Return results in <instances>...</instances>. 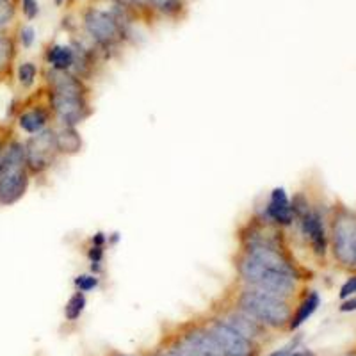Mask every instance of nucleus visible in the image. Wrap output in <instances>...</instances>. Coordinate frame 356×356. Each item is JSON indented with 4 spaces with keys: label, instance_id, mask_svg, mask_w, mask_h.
Masks as SVG:
<instances>
[{
    "label": "nucleus",
    "instance_id": "3",
    "mask_svg": "<svg viewBox=\"0 0 356 356\" xmlns=\"http://www.w3.org/2000/svg\"><path fill=\"white\" fill-rule=\"evenodd\" d=\"M221 294L227 296L228 300L239 305L246 312H250L251 316L260 321L271 332H287L292 312L296 307V303H292V301L251 289L248 285L239 284L237 280H232Z\"/></svg>",
    "mask_w": 356,
    "mask_h": 356
},
{
    "label": "nucleus",
    "instance_id": "30",
    "mask_svg": "<svg viewBox=\"0 0 356 356\" xmlns=\"http://www.w3.org/2000/svg\"><path fill=\"white\" fill-rule=\"evenodd\" d=\"M106 356H139V355H130V353L118 351V349H109V351L106 353Z\"/></svg>",
    "mask_w": 356,
    "mask_h": 356
},
{
    "label": "nucleus",
    "instance_id": "23",
    "mask_svg": "<svg viewBox=\"0 0 356 356\" xmlns=\"http://www.w3.org/2000/svg\"><path fill=\"white\" fill-rule=\"evenodd\" d=\"M17 9L11 4V0H0V27L11 24L15 20Z\"/></svg>",
    "mask_w": 356,
    "mask_h": 356
},
{
    "label": "nucleus",
    "instance_id": "26",
    "mask_svg": "<svg viewBox=\"0 0 356 356\" xmlns=\"http://www.w3.org/2000/svg\"><path fill=\"white\" fill-rule=\"evenodd\" d=\"M356 294V275H351L348 280L344 282V285L340 287V292H339V298L342 301L348 300V298H351V296Z\"/></svg>",
    "mask_w": 356,
    "mask_h": 356
},
{
    "label": "nucleus",
    "instance_id": "2",
    "mask_svg": "<svg viewBox=\"0 0 356 356\" xmlns=\"http://www.w3.org/2000/svg\"><path fill=\"white\" fill-rule=\"evenodd\" d=\"M230 264L232 269H234V280H237L239 284L273 294L276 298H282V300L292 301V303H298V300L301 298V282L292 278L291 275H285V273L264 266L262 262L255 260L244 251L237 250V248L232 253Z\"/></svg>",
    "mask_w": 356,
    "mask_h": 356
},
{
    "label": "nucleus",
    "instance_id": "33",
    "mask_svg": "<svg viewBox=\"0 0 356 356\" xmlns=\"http://www.w3.org/2000/svg\"><path fill=\"white\" fill-rule=\"evenodd\" d=\"M54 2H56V6H63L66 2V0H54Z\"/></svg>",
    "mask_w": 356,
    "mask_h": 356
},
{
    "label": "nucleus",
    "instance_id": "11",
    "mask_svg": "<svg viewBox=\"0 0 356 356\" xmlns=\"http://www.w3.org/2000/svg\"><path fill=\"white\" fill-rule=\"evenodd\" d=\"M17 123L22 132H25L27 136H34V134L54 125V114L49 106V100H47V95H44L43 86L33 97L27 98L25 104H22L17 114Z\"/></svg>",
    "mask_w": 356,
    "mask_h": 356
},
{
    "label": "nucleus",
    "instance_id": "9",
    "mask_svg": "<svg viewBox=\"0 0 356 356\" xmlns=\"http://www.w3.org/2000/svg\"><path fill=\"white\" fill-rule=\"evenodd\" d=\"M56 127H81L95 114L93 98L61 97L44 89Z\"/></svg>",
    "mask_w": 356,
    "mask_h": 356
},
{
    "label": "nucleus",
    "instance_id": "1",
    "mask_svg": "<svg viewBox=\"0 0 356 356\" xmlns=\"http://www.w3.org/2000/svg\"><path fill=\"white\" fill-rule=\"evenodd\" d=\"M86 38L109 63L122 56L123 49L132 41V13L123 6L114 4L113 9L89 8L82 18Z\"/></svg>",
    "mask_w": 356,
    "mask_h": 356
},
{
    "label": "nucleus",
    "instance_id": "27",
    "mask_svg": "<svg viewBox=\"0 0 356 356\" xmlns=\"http://www.w3.org/2000/svg\"><path fill=\"white\" fill-rule=\"evenodd\" d=\"M22 11L27 20H34L40 15V4L38 0H22Z\"/></svg>",
    "mask_w": 356,
    "mask_h": 356
},
{
    "label": "nucleus",
    "instance_id": "28",
    "mask_svg": "<svg viewBox=\"0 0 356 356\" xmlns=\"http://www.w3.org/2000/svg\"><path fill=\"white\" fill-rule=\"evenodd\" d=\"M340 312H344V314H349V312H355L356 310V294L351 296V298H348V300H344L342 303H340Z\"/></svg>",
    "mask_w": 356,
    "mask_h": 356
},
{
    "label": "nucleus",
    "instance_id": "16",
    "mask_svg": "<svg viewBox=\"0 0 356 356\" xmlns=\"http://www.w3.org/2000/svg\"><path fill=\"white\" fill-rule=\"evenodd\" d=\"M44 63L49 68L61 70V72H72L73 63H75V52L72 44L52 43L44 50Z\"/></svg>",
    "mask_w": 356,
    "mask_h": 356
},
{
    "label": "nucleus",
    "instance_id": "25",
    "mask_svg": "<svg viewBox=\"0 0 356 356\" xmlns=\"http://www.w3.org/2000/svg\"><path fill=\"white\" fill-rule=\"evenodd\" d=\"M18 40L24 49H31L36 41V31H34L33 25H24L20 29V34H18Z\"/></svg>",
    "mask_w": 356,
    "mask_h": 356
},
{
    "label": "nucleus",
    "instance_id": "4",
    "mask_svg": "<svg viewBox=\"0 0 356 356\" xmlns=\"http://www.w3.org/2000/svg\"><path fill=\"white\" fill-rule=\"evenodd\" d=\"M328 241L333 262L342 271H356V211L337 202L328 212Z\"/></svg>",
    "mask_w": 356,
    "mask_h": 356
},
{
    "label": "nucleus",
    "instance_id": "19",
    "mask_svg": "<svg viewBox=\"0 0 356 356\" xmlns=\"http://www.w3.org/2000/svg\"><path fill=\"white\" fill-rule=\"evenodd\" d=\"M86 307H88V298H86L84 292L73 291V294L65 303V310H63L66 323H77L86 312Z\"/></svg>",
    "mask_w": 356,
    "mask_h": 356
},
{
    "label": "nucleus",
    "instance_id": "8",
    "mask_svg": "<svg viewBox=\"0 0 356 356\" xmlns=\"http://www.w3.org/2000/svg\"><path fill=\"white\" fill-rule=\"evenodd\" d=\"M200 316H202L203 323H205V326L209 328V332L212 333V337L218 340V344L221 346L222 351L227 353L228 356L262 355V344H259L255 340L248 339V337L241 335L239 332H235L234 328H230L228 324H225L221 319H218V317L209 314V312H203Z\"/></svg>",
    "mask_w": 356,
    "mask_h": 356
},
{
    "label": "nucleus",
    "instance_id": "35",
    "mask_svg": "<svg viewBox=\"0 0 356 356\" xmlns=\"http://www.w3.org/2000/svg\"><path fill=\"white\" fill-rule=\"evenodd\" d=\"M91 356H95V355H91Z\"/></svg>",
    "mask_w": 356,
    "mask_h": 356
},
{
    "label": "nucleus",
    "instance_id": "5",
    "mask_svg": "<svg viewBox=\"0 0 356 356\" xmlns=\"http://www.w3.org/2000/svg\"><path fill=\"white\" fill-rule=\"evenodd\" d=\"M33 177L25 164V146L18 136H13L0 170V207H13L25 198Z\"/></svg>",
    "mask_w": 356,
    "mask_h": 356
},
{
    "label": "nucleus",
    "instance_id": "22",
    "mask_svg": "<svg viewBox=\"0 0 356 356\" xmlns=\"http://www.w3.org/2000/svg\"><path fill=\"white\" fill-rule=\"evenodd\" d=\"M300 342L301 339L291 340L287 346H284V348L278 349V351L271 353L269 356H316V353H312L310 349L301 348Z\"/></svg>",
    "mask_w": 356,
    "mask_h": 356
},
{
    "label": "nucleus",
    "instance_id": "7",
    "mask_svg": "<svg viewBox=\"0 0 356 356\" xmlns=\"http://www.w3.org/2000/svg\"><path fill=\"white\" fill-rule=\"evenodd\" d=\"M207 312L218 317V319H221L225 324H228L235 332H239L241 335L248 337V339L255 340L259 344L264 346L267 340L271 339V330L266 328L260 321H257L255 317L251 316L250 312H246L239 305H235L234 301L228 300L227 296L219 294L218 298H214Z\"/></svg>",
    "mask_w": 356,
    "mask_h": 356
},
{
    "label": "nucleus",
    "instance_id": "15",
    "mask_svg": "<svg viewBox=\"0 0 356 356\" xmlns=\"http://www.w3.org/2000/svg\"><path fill=\"white\" fill-rule=\"evenodd\" d=\"M319 305H321L319 292L316 291L305 292L300 300H298V303H296L287 332H296V330H300L301 326H303V324L307 323L314 314H316Z\"/></svg>",
    "mask_w": 356,
    "mask_h": 356
},
{
    "label": "nucleus",
    "instance_id": "18",
    "mask_svg": "<svg viewBox=\"0 0 356 356\" xmlns=\"http://www.w3.org/2000/svg\"><path fill=\"white\" fill-rule=\"evenodd\" d=\"M17 57V43L11 36L0 40V81H11L13 65Z\"/></svg>",
    "mask_w": 356,
    "mask_h": 356
},
{
    "label": "nucleus",
    "instance_id": "29",
    "mask_svg": "<svg viewBox=\"0 0 356 356\" xmlns=\"http://www.w3.org/2000/svg\"><path fill=\"white\" fill-rule=\"evenodd\" d=\"M139 356H164V355H162L161 348H159V346H155V348L145 349V351H141V353H139Z\"/></svg>",
    "mask_w": 356,
    "mask_h": 356
},
{
    "label": "nucleus",
    "instance_id": "24",
    "mask_svg": "<svg viewBox=\"0 0 356 356\" xmlns=\"http://www.w3.org/2000/svg\"><path fill=\"white\" fill-rule=\"evenodd\" d=\"M13 136H15V132H13L11 125L2 127V130H0V170H2V166H4L6 152H8V145L13 139Z\"/></svg>",
    "mask_w": 356,
    "mask_h": 356
},
{
    "label": "nucleus",
    "instance_id": "32",
    "mask_svg": "<svg viewBox=\"0 0 356 356\" xmlns=\"http://www.w3.org/2000/svg\"><path fill=\"white\" fill-rule=\"evenodd\" d=\"M344 356H356V349H353V351H349V353H346Z\"/></svg>",
    "mask_w": 356,
    "mask_h": 356
},
{
    "label": "nucleus",
    "instance_id": "31",
    "mask_svg": "<svg viewBox=\"0 0 356 356\" xmlns=\"http://www.w3.org/2000/svg\"><path fill=\"white\" fill-rule=\"evenodd\" d=\"M6 36H8V33L4 31V27H0V40H2V38H6Z\"/></svg>",
    "mask_w": 356,
    "mask_h": 356
},
{
    "label": "nucleus",
    "instance_id": "6",
    "mask_svg": "<svg viewBox=\"0 0 356 356\" xmlns=\"http://www.w3.org/2000/svg\"><path fill=\"white\" fill-rule=\"evenodd\" d=\"M25 146V164L33 177V180L41 182L50 177L57 164L63 161V157L57 152L56 145V127L41 130L34 136H27L24 139Z\"/></svg>",
    "mask_w": 356,
    "mask_h": 356
},
{
    "label": "nucleus",
    "instance_id": "17",
    "mask_svg": "<svg viewBox=\"0 0 356 356\" xmlns=\"http://www.w3.org/2000/svg\"><path fill=\"white\" fill-rule=\"evenodd\" d=\"M157 346L161 348L164 356H198L182 339H180V337H178L175 326H168L166 332L162 333Z\"/></svg>",
    "mask_w": 356,
    "mask_h": 356
},
{
    "label": "nucleus",
    "instance_id": "20",
    "mask_svg": "<svg viewBox=\"0 0 356 356\" xmlns=\"http://www.w3.org/2000/svg\"><path fill=\"white\" fill-rule=\"evenodd\" d=\"M38 77H40V68L34 61H24L17 68V81L24 91H29L36 86Z\"/></svg>",
    "mask_w": 356,
    "mask_h": 356
},
{
    "label": "nucleus",
    "instance_id": "13",
    "mask_svg": "<svg viewBox=\"0 0 356 356\" xmlns=\"http://www.w3.org/2000/svg\"><path fill=\"white\" fill-rule=\"evenodd\" d=\"M259 211L273 225L284 228V230H291L292 225H294V212H292L291 196L287 195V191L284 187H275V189H271L266 203L260 207Z\"/></svg>",
    "mask_w": 356,
    "mask_h": 356
},
{
    "label": "nucleus",
    "instance_id": "34",
    "mask_svg": "<svg viewBox=\"0 0 356 356\" xmlns=\"http://www.w3.org/2000/svg\"><path fill=\"white\" fill-rule=\"evenodd\" d=\"M2 127H4V125H2V123H0V130H2Z\"/></svg>",
    "mask_w": 356,
    "mask_h": 356
},
{
    "label": "nucleus",
    "instance_id": "10",
    "mask_svg": "<svg viewBox=\"0 0 356 356\" xmlns=\"http://www.w3.org/2000/svg\"><path fill=\"white\" fill-rule=\"evenodd\" d=\"M173 326L178 337L198 356H228L218 344V340L209 332L200 314L193 316L191 319L182 321V323L173 324Z\"/></svg>",
    "mask_w": 356,
    "mask_h": 356
},
{
    "label": "nucleus",
    "instance_id": "12",
    "mask_svg": "<svg viewBox=\"0 0 356 356\" xmlns=\"http://www.w3.org/2000/svg\"><path fill=\"white\" fill-rule=\"evenodd\" d=\"M43 88L49 93L61 95V97H86L93 98V86L82 81L72 72H61V70L47 68L43 70Z\"/></svg>",
    "mask_w": 356,
    "mask_h": 356
},
{
    "label": "nucleus",
    "instance_id": "21",
    "mask_svg": "<svg viewBox=\"0 0 356 356\" xmlns=\"http://www.w3.org/2000/svg\"><path fill=\"white\" fill-rule=\"evenodd\" d=\"M100 282H102L100 276L93 275V273H82V275H77L75 278H73V289L88 294V292L97 291V289L100 287Z\"/></svg>",
    "mask_w": 356,
    "mask_h": 356
},
{
    "label": "nucleus",
    "instance_id": "14",
    "mask_svg": "<svg viewBox=\"0 0 356 356\" xmlns=\"http://www.w3.org/2000/svg\"><path fill=\"white\" fill-rule=\"evenodd\" d=\"M56 145L59 155L70 159L84 150V138L79 127H56Z\"/></svg>",
    "mask_w": 356,
    "mask_h": 356
}]
</instances>
